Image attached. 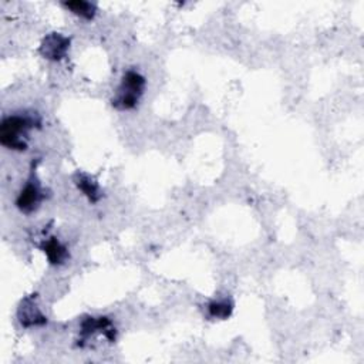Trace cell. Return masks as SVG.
<instances>
[{
    "mask_svg": "<svg viewBox=\"0 0 364 364\" xmlns=\"http://www.w3.org/2000/svg\"><path fill=\"white\" fill-rule=\"evenodd\" d=\"M40 125V119L33 115H9L0 125V144L7 149L26 151L28 132Z\"/></svg>",
    "mask_w": 364,
    "mask_h": 364,
    "instance_id": "1",
    "label": "cell"
},
{
    "mask_svg": "<svg viewBox=\"0 0 364 364\" xmlns=\"http://www.w3.org/2000/svg\"><path fill=\"white\" fill-rule=\"evenodd\" d=\"M145 77L135 70H128L124 73L119 85L117 87L111 105L118 111L134 109L145 91Z\"/></svg>",
    "mask_w": 364,
    "mask_h": 364,
    "instance_id": "2",
    "label": "cell"
},
{
    "mask_svg": "<svg viewBox=\"0 0 364 364\" xmlns=\"http://www.w3.org/2000/svg\"><path fill=\"white\" fill-rule=\"evenodd\" d=\"M43 199H44V191L41 188V183L34 169H31V173L26 185L21 188V191L16 198V206L21 213L30 215L40 208V203L43 202Z\"/></svg>",
    "mask_w": 364,
    "mask_h": 364,
    "instance_id": "3",
    "label": "cell"
},
{
    "mask_svg": "<svg viewBox=\"0 0 364 364\" xmlns=\"http://www.w3.org/2000/svg\"><path fill=\"white\" fill-rule=\"evenodd\" d=\"M71 40L70 37L61 34V33H48L43 37L38 53L43 58L50 60V61H61L68 50H70Z\"/></svg>",
    "mask_w": 364,
    "mask_h": 364,
    "instance_id": "4",
    "label": "cell"
},
{
    "mask_svg": "<svg viewBox=\"0 0 364 364\" xmlns=\"http://www.w3.org/2000/svg\"><path fill=\"white\" fill-rule=\"evenodd\" d=\"M17 318L24 328H33L40 327L47 323V317L41 313L36 294L27 296L21 300L18 309H17Z\"/></svg>",
    "mask_w": 364,
    "mask_h": 364,
    "instance_id": "5",
    "label": "cell"
},
{
    "mask_svg": "<svg viewBox=\"0 0 364 364\" xmlns=\"http://www.w3.org/2000/svg\"><path fill=\"white\" fill-rule=\"evenodd\" d=\"M95 333H101L108 341H115L117 337V330L108 317H85L80 324L81 343Z\"/></svg>",
    "mask_w": 364,
    "mask_h": 364,
    "instance_id": "6",
    "label": "cell"
},
{
    "mask_svg": "<svg viewBox=\"0 0 364 364\" xmlns=\"http://www.w3.org/2000/svg\"><path fill=\"white\" fill-rule=\"evenodd\" d=\"M40 249L46 255L47 260L53 266H61L70 259V252L65 245H63L57 237L51 236L44 239L40 245Z\"/></svg>",
    "mask_w": 364,
    "mask_h": 364,
    "instance_id": "7",
    "label": "cell"
},
{
    "mask_svg": "<svg viewBox=\"0 0 364 364\" xmlns=\"http://www.w3.org/2000/svg\"><path fill=\"white\" fill-rule=\"evenodd\" d=\"M74 182H75L77 188L82 192L84 196H87V199L91 203H97L101 199L102 193H101L100 185L90 175L82 173V172H77L75 176H74Z\"/></svg>",
    "mask_w": 364,
    "mask_h": 364,
    "instance_id": "8",
    "label": "cell"
},
{
    "mask_svg": "<svg viewBox=\"0 0 364 364\" xmlns=\"http://www.w3.org/2000/svg\"><path fill=\"white\" fill-rule=\"evenodd\" d=\"M63 6L65 9H68L71 13H74L75 16L84 18V20H92L95 13H97V7L94 3L90 1H84V0H74V1H65L63 3Z\"/></svg>",
    "mask_w": 364,
    "mask_h": 364,
    "instance_id": "9",
    "label": "cell"
},
{
    "mask_svg": "<svg viewBox=\"0 0 364 364\" xmlns=\"http://www.w3.org/2000/svg\"><path fill=\"white\" fill-rule=\"evenodd\" d=\"M233 311V303L230 299H222V300H212L208 304V313L213 318L225 320L230 317Z\"/></svg>",
    "mask_w": 364,
    "mask_h": 364,
    "instance_id": "10",
    "label": "cell"
}]
</instances>
